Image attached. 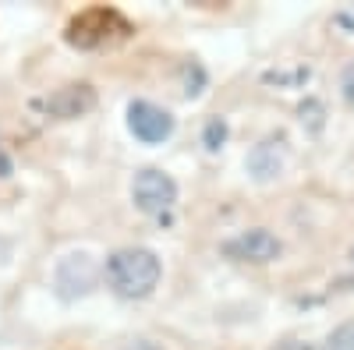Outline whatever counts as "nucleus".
<instances>
[{"label": "nucleus", "mask_w": 354, "mask_h": 350, "mask_svg": "<svg viewBox=\"0 0 354 350\" xmlns=\"http://www.w3.org/2000/svg\"><path fill=\"white\" fill-rule=\"evenodd\" d=\"M322 350H354V318H351V322H344V326H337V329L326 336Z\"/></svg>", "instance_id": "nucleus-9"}, {"label": "nucleus", "mask_w": 354, "mask_h": 350, "mask_svg": "<svg viewBox=\"0 0 354 350\" xmlns=\"http://www.w3.org/2000/svg\"><path fill=\"white\" fill-rule=\"evenodd\" d=\"M163 262L153 248H117L106 258V283L117 298L142 301L160 286Z\"/></svg>", "instance_id": "nucleus-1"}, {"label": "nucleus", "mask_w": 354, "mask_h": 350, "mask_svg": "<svg viewBox=\"0 0 354 350\" xmlns=\"http://www.w3.org/2000/svg\"><path fill=\"white\" fill-rule=\"evenodd\" d=\"M220 251H223L227 258H234V262H252V266H266V262H277V258H280L283 244H280L277 233L255 226V230H241L238 237L223 241Z\"/></svg>", "instance_id": "nucleus-4"}, {"label": "nucleus", "mask_w": 354, "mask_h": 350, "mask_svg": "<svg viewBox=\"0 0 354 350\" xmlns=\"http://www.w3.org/2000/svg\"><path fill=\"white\" fill-rule=\"evenodd\" d=\"M93 103H96V96H93L88 85H71V89H61L57 96H50L46 99V110L53 117H78L85 110H93Z\"/></svg>", "instance_id": "nucleus-8"}, {"label": "nucleus", "mask_w": 354, "mask_h": 350, "mask_svg": "<svg viewBox=\"0 0 354 350\" xmlns=\"http://www.w3.org/2000/svg\"><path fill=\"white\" fill-rule=\"evenodd\" d=\"M96 283V266L88 255H68L61 258V266H57V294L64 301L78 298V294H88Z\"/></svg>", "instance_id": "nucleus-6"}, {"label": "nucleus", "mask_w": 354, "mask_h": 350, "mask_svg": "<svg viewBox=\"0 0 354 350\" xmlns=\"http://www.w3.org/2000/svg\"><path fill=\"white\" fill-rule=\"evenodd\" d=\"M131 198H135V206L145 216H160L163 220L177 206V181L170 177V173L156 170V166H145V170L135 173Z\"/></svg>", "instance_id": "nucleus-3"}, {"label": "nucleus", "mask_w": 354, "mask_h": 350, "mask_svg": "<svg viewBox=\"0 0 354 350\" xmlns=\"http://www.w3.org/2000/svg\"><path fill=\"white\" fill-rule=\"evenodd\" d=\"M128 131L145 145H160L174 135V117L149 99H135L128 103Z\"/></svg>", "instance_id": "nucleus-5"}, {"label": "nucleus", "mask_w": 354, "mask_h": 350, "mask_svg": "<svg viewBox=\"0 0 354 350\" xmlns=\"http://www.w3.org/2000/svg\"><path fill=\"white\" fill-rule=\"evenodd\" d=\"M121 350H160L156 343H145V340H138V343H128V347H121Z\"/></svg>", "instance_id": "nucleus-13"}, {"label": "nucleus", "mask_w": 354, "mask_h": 350, "mask_svg": "<svg viewBox=\"0 0 354 350\" xmlns=\"http://www.w3.org/2000/svg\"><path fill=\"white\" fill-rule=\"evenodd\" d=\"M124 32H128V21L113 8H88L68 25V43L78 50H93V46L110 43L113 36H124Z\"/></svg>", "instance_id": "nucleus-2"}, {"label": "nucleus", "mask_w": 354, "mask_h": 350, "mask_svg": "<svg viewBox=\"0 0 354 350\" xmlns=\"http://www.w3.org/2000/svg\"><path fill=\"white\" fill-rule=\"evenodd\" d=\"M340 96H344V99L354 106V61H351V64L340 71Z\"/></svg>", "instance_id": "nucleus-11"}, {"label": "nucleus", "mask_w": 354, "mask_h": 350, "mask_svg": "<svg viewBox=\"0 0 354 350\" xmlns=\"http://www.w3.org/2000/svg\"><path fill=\"white\" fill-rule=\"evenodd\" d=\"M223 138H227V124L220 121V117H213V121L205 124V135H202V142H205V149H209V153H216L220 145H223Z\"/></svg>", "instance_id": "nucleus-10"}, {"label": "nucleus", "mask_w": 354, "mask_h": 350, "mask_svg": "<svg viewBox=\"0 0 354 350\" xmlns=\"http://www.w3.org/2000/svg\"><path fill=\"white\" fill-rule=\"evenodd\" d=\"M273 350H312L308 343H301V340H283V343H277Z\"/></svg>", "instance_id": "nucleus-12"}, {"label": "nucleus", "mask_w": 354, "mask_h": 350, "mask_svg": "<svg viewBox=\"0 0 354 350\" xmlns=\"http://www.w3.org/2000/svg\"><path fill=\"white\" fill-rule=\"evenodd\" d=\"M351 258H354V251H351Z\"/></svg>", "instance_id": "nucleus-14"}, {"label": "nucleus", "mask_w": 354, "mask_h": 350, "mask_svg": "<svg viewBox=\"0 0 354 350\" xmlns=\"http://www.w3.org/2000/svg\"><path fill=\"white\" fill-rule=\"evenodd\" d=\"M283 156H287L283 138L280 135L266 138L248 153V170L255 173V181H273V177H280V170H283Z\"/></svg>", "instance_id": "nucleus-7"}]
</instances>
